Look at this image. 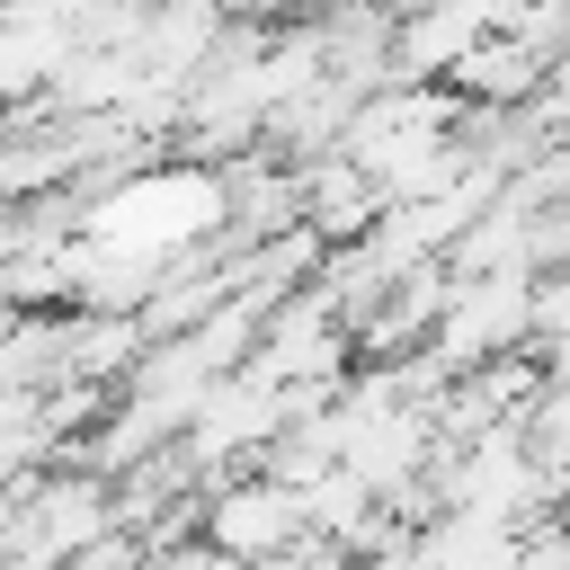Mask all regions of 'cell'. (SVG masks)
Returning a JSON list of instances; mask_svg holds the SVG:
<instances>
[{
	"mask_svg": "<svg viewBox=\"0 0 570 570\" xmlns=\"http://www.w3.org/2000/svg\"><path fill=\"white\" fill-rule=\"evenodd\" d=\"M543 338V267H454V294L428 330V356L445 374H472L490 356H517Z\"/></svg>",
	"mask_w": 570,
	"mask_h": 570,
	"instance_id": "obj_1",
	"label": "cell"
},
{
	"mask_svg": "<svg viewBox=\"0 0 570 570\" xmlns=\"http://www.w3.org/2000/svg\"><path fill=\"white\" fill-rule=\"evenodd\" d=\"M383 205H392V196H383V178H374L356 151H338V142H330V151H312V160H303V223H312L330 249H338V240H365Z\"/></svg>",
	"mask_w": 570,
	"mask_h": 570,
	"instance_id": "obj_2",
	"label": "cell"
}]
</instances>
